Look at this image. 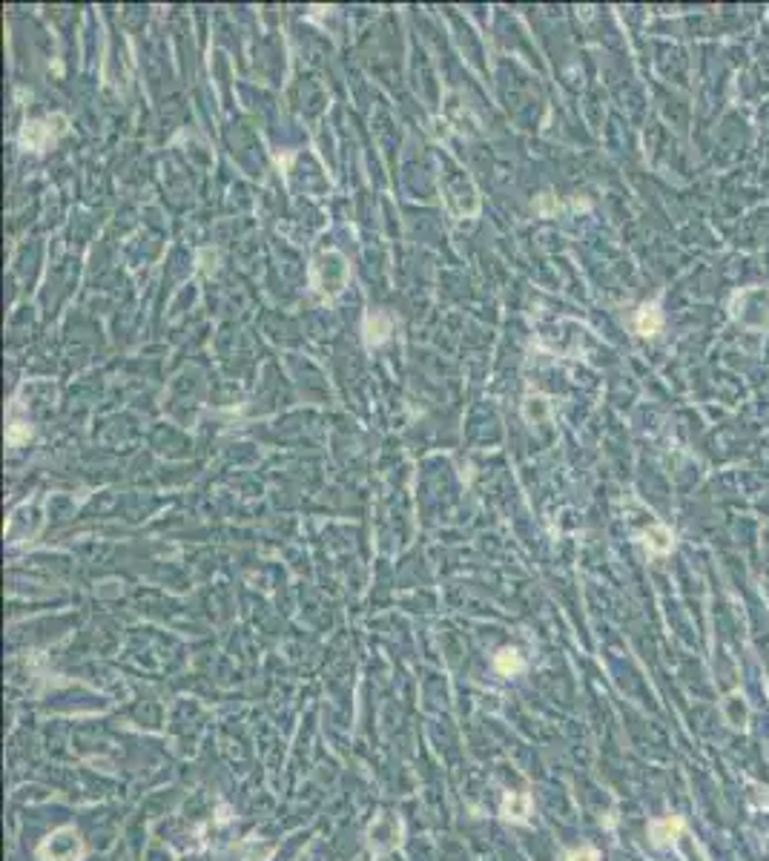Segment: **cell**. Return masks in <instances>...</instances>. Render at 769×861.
<instances>
[{
	"mask_svg": "<svg viewBox=\"0 0 769 861\" xmlns=\"http://www.w3.org/2000/svg\"><path fill=\"white\" fill-rule=\"evenodd\" d=\"M683 830H686V824H683V818H678V815H666V818H660V821H651V827H649L655 847L675 844V841L683 835Z\"/></svg>",
	"mask_w": 769,
	"mask_h": 861,
	"instance_id": "obj_1",
	"label": "cell"
},
{
	"mask_svg": "<svg viewBox=\"0 0 769 861\" xmlns=\"http://www.w3.org/2000/svg\"><path fill=\"white\" fill-rule=\"evenodd\" d=\"M49 124H52V118L49 121H32V124H26L24 127V132H21V144L26 147V149H44L52 138H55V132L49 129Z\"/></svg>",
	"mask_w": 769,
	"mask_h": 861,
	"instance_id": "obj_2",
	"label": "cell"
},
{
	"mask_svg": "<svg viewBox=\"0 0 769 861\" xmlns=\"http://www.w3.org/2000/svg\"><path fill=\"white\" fill-rule=\"evenodd\" d=\"M531 813V798L526 793H511L506 801H503V815L508 821H526Z\"/></svg>",
	"mask_w": 769,
	"mask_h": 861,
	"instance_id": "obj_3",
	"label": "cell"
},
{
	"mask_svg": "<svg viewBox=\"0 0 769 861\" xmlns=\"http://www.w3.org/2000/svg\"><path fill=\"white\" fill-rule=\"evenodd\" d=\"M364 331H368V344H382L391 333V322L384 316H368L364 322Z\"/></svg>",
	"mask_w": 769,
	"mask_h": 861,
	"instance_id": "obj_4",
	"label": "cell"
},
{
	"mask_svg": "<svg viewBox=\"0 0 769 861\" xmlns=\"http://www.w3.org/2000/svg\"><path fill=\"white\" fill-rule=\"evenodd\" d=\"M494 666H497V672L514 675V672H520V669H523V658H520V652H517V649H503V652L497 655Z\"/></svg>",
	"mask_w": 769,
	"mask_h": 861,
	"instance_id": "obj_5",
	"label": "cell"
},
{
	"mask_svg": "<svg viewBox=\"0 0 769 861\" xmlns=\"http://www.w3.org/2000/svg\"><path fill=\"white\" fill-rule=\"evenodd\" d=\"M566 861H597V853H594L591 847H580V850L568 853V858H566Z\"/></svg>",
	"mask_w": 769,
	"mask_h": 861,
	"instance_id": "obj_6",
	"label": "cell"
},
{
	"mask_svg": "<svg viewBox=\"0 0 769 861\" xmlns=\"http://www.w3.org/2000/svg\"><path fill=\"white\" fill-rule=\"evenodd\" d=\"M24 436H29V428H21V423H15V425L9 428V443H12V445H17Z\"/></svg>",
	"mask_w": 769,
	"mask_h": 861,
	"instance_id": "obj_7",
	"label": "cell"
}]
</instances>
